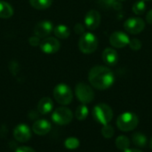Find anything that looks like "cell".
Wrapping results in <instances>:
<instances>
[{"mask_svg": "<svg viewBox=\"0 0 152 152\" xmlns=\"http://www.w3.org/2000/svg\"><path fill=\"white\" fill-rule=\"evenodd\" d=\"M88 114H89L88 108L86 106V104H82L77 108L75 112V117L78 120H85L87 118Z\"/></svg>", "mask_w": 152, "mask_h": 152, "instance_id": "obj_23", "label": "cell"}, {"mask_svg": "<svg viewBox=\"0 0 152 152\" xmlns=\"http://www.w3.org/2000/svg\"><path fill=\"white\" fill-rule=\"evenodd\" d=\"M74 30L78 35H83L85 33V27L81 23H77L74 27Z\"/></svg>", "mask_w": 152, "mask_h": 152, "instance_id": "obj_29", "label": "cell"}, {"mask_svg": "<svg viewBox=\"0 0 152 152\" xmlns=\"http://www.w3.org/2000/svg\"><path fill=\"white\" fill-rule=\"evenodd\" d=\"M51 130V124L45 119H38L32 126V131L37 135H45Z\"/></svg>", "mask_w": 152, "mask_h": 152, "instance_id": "obj_14", "label": "cell"}, {"mask_svg": "<svg viewBox=\"0 0 152 152\" xmlns=\"http://www.w3.org/2000/svg\"><path fill=\"white\" fill-rule=\"evenodd\" d=\"M39 46L43 53L47 54H52L57 53L60 50L61 44L56 37H47L41 41Z\"/></svg>", "mask_w": 152, "mask_h": 152, "instance_id": "obj_9", "label": "cell"}, {"mask_svg": "<svg viewBox=\"0 0 152 152\" xmlns=\"http://www.w3.org/2000/svg\"><path fill=\"white\" fill-rule=\"evenodd\" d=\"M151 148L152 149V138H151Z\"/></svg>", "mask_w": 152, "mask_h": 152, "instance_id": "obj_33", "label": "cell"}, {"mask_svg": "<svg viewBox=\"0 0 152 152\" xmlns=\"http://www.w3.org/2000/svg\"><path fill=\"white\" fill-rule=\"evenodd\" d=\"M139 124L138 117L133 112H125L117 118V126L122 132H130L134 130Z\"/></svg>", "mask_w": 152, "mask_h": 152, "instance_id": "obj_2", "label": "cell"}, {"mask_svg": "<svg viewBox=\"0 0 152 152\" xmlns=\"http://www.w3.org/2000/svg\"><path fill=\"white\" fill-rule=\"evenodd\" d=\"M102 61L109 66H115L118 61V52L113 48H106L102 52Z\"/></svg>", "mask_w": 152, "mask_h": 152, "instance_id": "obj_15", "label": "cell"}, {"mask_svg": "<svg viewBox=\"0 0 152 152\" xmlns=\"http://www.w3.org/2000/svg\"><path fill=\"white\" fill-rule=\"evenodd\" d=\"M124 152H142V151L138 150V149H127L126 151H124Z\"/></svg>", "mask_w": 152, "mask_h": 152, "instance_id": "obj_32", "label": "cell"}, {"mask_svg": "<svg viewBox=\"0 0 152 152\" xmlns=\"http://www.w3.org/2000/svg\"><path fill=\"white\" fill-rule=\"evenodd\" d=\"M98 47V39L91 32H86L81 35L78 41V48L79 50L86 54L93 53L96 51Z\"/></svg>", "mask_w": 152, "mask_h": 152, "instance_id": "obj_4", "label": "cell"}, {"mask_svg": "<svg viewBox=\"0 0 152 152\" xmlns=\"http://www.w3.org/2000/svg\"><path fill=\"white\" fill-rule=\"evenodd\" d=\"M118 1H119V2H122V1H125V0H118Z\"/></svg>", "mask_w": 152, "mask_h": 152, "instance_id": "obj_34", "label": "cell"}, {"mask_svg": "<svg viewBox=\"0 0 152 152\" xmlns=\"http://www.w3.org/2000/svg\"><path fill=\"white\" fill-rule=\"evenodd\" d=\"M13 15V9L12 5L4 1L0 0V18L9 19Z\"/></svg>", "mask_w": 152, "mask_h": 152, "instance_id": "obj_18", "label": "cell"}, {"mask_svg": "<svg viewBox=\"0 0 152 152\" xmlns=\"http://www.w3.org/2000/svg\"><path fill=\"white\" fill-rule=\"evenodd\" d=\"M53 109V102L51 98L49 97H44L42 98L37 104V110L39 113L45 115L50 113Z\"/></svg>", "mask_w": 152, "mask_h": 152, "instance_id": "obj_16", "label": "cell"}, {"mask_svg": "<svg viewBox=\"0 0 152 152\" xmlns=\"http://www.w3.org/2000/svg\"><path fill=\"white\" fill-rule=\"evenodd\" d=\"M114 133H115L114 128L110 125H109V124L103 125V126L102 128V134L104 138H106V139L112 138L114 135Z\"/></svg>", "mask_w": 152, "mask_h": 152, "instance_id": "obj_26", "label": "cell"}, {"mask_svg": "<svg viewBox=\"0 0 152 152\" xmlns=\"http://www.w3.org/2000/svg\"><path fill=\"white\" fill-rule=\"evenodd\" d=\"M130 38L122 31H115L110 37V43L115 48H123L129 45Z\"/></svg>", "mask_w": 152, "mask_h": 152, "instance_id": "obj_11", "label": "cell"}, {"mask_svg": "<svg viewBox=\"0 0 152 152\" xmlns=\"http://www.w3.org/2000/svg\"><path fill=\"white\" fill-rule=\"evenodd\" d=\"M124 28L126 32L136 35L145 28V21L139 17H132L124 22Z\"/></svg>", "mask_w": 152, "mask_h": 152, "instance_id": "obj_8", "label": "cell"}, {"mask_svg": "<svg viewBox=\"0 0 152 152\" xmlns=\"http://www.w3.org/2000/svg\"><path fill=\"white\" fill-rule=\"evenodd\" d=\"M29 4L35 9L45 10L52 5L53 0H29Z\"/></svg>", "mask_w": 152, "mask_h": 152, "instance_id": "obj_21", "label": "cell"}, {"mask_svg": "<svg viewBox=\"0 0 152 152\" xmlns=\"http://www.w3.org/2000/svg\"><path fill=\"white\" fill-rule=\"evenodd\" d=\"M53 97L59 104L68 105L72 102L73 93L68 85L59 84L53 89Z\"/></svg>", "mask_w": 152, "mask_h": 152, "instance_id": "obj_5", "label": "cell"}, {"mask_svg": "<svg viewBox=\"0 0 152 152\" xmlns=\"http://www.w3.org/2000/svg\"><path fill=\"white\" fill-rule=\"evenodd\" d=\"M72 118H73L72 111L66 107H60L56 109L52 115L53 121L60 126H66L69 124L72 121Z\"/></svg>", "mask_w": 152, "mask_h": 152, "instance_id": "obj_7", "label": "cell"}, {"mask_svg": "<svg viewBox=\"0 0 152 152\" xmlns=\"http://www.w3.org/2000/svg\"><path fill=\"white\" fill-rule=\"evenodd\" d=\"M30 128L25 124H20L13 130V137L20 142H26L31 139Z\"/></svg>", "mask_w": 152, "mask_h": 152, "instance_id": "obj_12", "label": "cell"}, {"mask_svg": "<svg viewBox=\"0 0 152 152\" xmlns=\"http://www.w3.org/2000/svg\"><path fill=\"white\" fill-rule=\"evenodd\" d=\"M53 34L57 38L60 39H66L69 37L70 35V30L69 28L63 24H60L57 25L54 28H53Z\"/></svg>", "mask_w": 152, "mask_h": 152, "instance_id": "obj_19", "label": "cell"}, {"mask_svg": "<svg viewBox=\"0 0 152 152\" xmlns=\"http://www.w3.org/2000/svg\"><path fill=\"white\" fill-rule=\"evenodd\" d=\"M101 23V14L96 10H90L85 17L86 27L90 30L96 29Z\"/></svg>", "mask_w": 152, "mask_h": 152, "instance_id": "obj_13", "label": "cell"}, {"mask_svg": "<svg viewBox=\"0 0 152 152\" xmlns=\"http://www.w3.org/2000/svg\"><path fill=\"white\" fill-rule=\"evenodd\" d=\"M146 21L149 24H152V9L148 12V13L146 14Z\"/></svg>", "mask_w": 152, "mask_h": 152, "instance_id": "obj_31", "label": "cell"}, {"mask_svg": "<svg viewBox=\"0 0 152 152\" xmlns=\"http://www.w3.org/2000/svg\"><path fill=\"white\" fill-rule=\"evenodd\" d=\"M79 144H80V142H79L78 139L76 137H69L64 142L65 147L69 150H76L78 148Z\"/></svg>", "mask_w": 152, "mask_h": 152, "instance_id": "obj_25", "label": "cell"}, {"mask_svg": "<svg viewBox=\"0 0 152 152\" xmlns=\"http://www.w3.org/2000/svg\"><path fill=\"white\" fill-rule=\"evenodd\" d=\"M15 152H36L35 150H33L32 148L30 147H27V146H21V147H19L16 151Z\"/></svg>", "mask_w": 152, "mask_h": 152, "instance_id": "obj_30", "label": "cell"}, {"mask_svg": "<svg viewBox=\"0 0 152 152\" xmlns=\"http://www.w3.org/2000/svg\"><path fill=\"white\" fill-rule=\"evenodd\" d=\"M130 48L134 51H139L141 50L142 48V42L140 39L138 38H132L130 39V42H129V45Z\"/></svg>", "mask_w": 152, "mask_h": 152, "instance_id": "obj_27", "label": "cell"}, {"mask_svg": "<svg viewBox=\"0 0 152 152\" xmlns=\"http://www.w3.org/2000/svg\"><path fill=\"white\" fill-rule=\"evenodd\" d=\"M75 94L77 100L83 104L90 103L94 99V92L93 88L86 83L80 82L75 87Z\"/></svg>", "mask_w": 152, "mask_h": 152, "instance_id": "obj_6", "label": "cell"}, {"mask_svg": "<svg viewBox=\"0 0 152 152\" xmlns=\"http://www.w3.org/2000/svg\"><path fill=\"white\" fill-rule=\"evenodd\" d=\"M98 5L103 10H116L119 11L122 9L121 2L118 0H97Z\"/></svg>", "mask_w": 152, "mask_h": 152, "instance_id": "obj_17", "label": "cell"}, {"mask_svg": "<svg viewBox=\"0 0 152 152\" xmlns=\"http://www.w3.org/2000/svg\"><path fill=\"white\" fill-rule=\"evenodd\" d=\"M40 43H41V38L36 35L31 36L28 38V44L32 46H38V45H40Z\"/></svg>", "mask_w": 152, "mask_h": 152, "instance_id": "obj_28", "label": "cell"}, {"mask_svg": "<svg viewBox=\"0 0 152 152\" xmlns=\"http://www.w3.org/2000/svg\"><path fill=\"white\" fill-rule=\"evenodd\" d=\"M53 24L47 20H40L38 21L34 28V34L40 38H45L51 35V33L53 31Z\"/></svg>", "mask_w": 152, "mask_h": 152, "instance_id": "obj_10", "label": "cell"}, {"mask_svg": "<svg viewBox=\"0 0 152 152\" xmlns=\"http://www.w3.org/2000/svg\"><path fill=\"white\" fill-rule=\"evenodd\" d=\"M93 117L98 123L102 125H107L112 120L113 111L108 104L99 103L94 107Z\"/></svg>", "mask_w": 152, "mask_h": 152, "instance_id": "obj_3", "label": "cell"}, {"mask_svg": "<svg viewBox=\"0 0 152 152\" xmlns=\"http://www.w3.org/2000/svg\"><path fill=\"white\" fill-rule=\"evenodd\" d=\"M133 12L134 14L136 15H142L145 11H146V4H145V1L143 0H139V1H136L134 5H133V8H132Z\"/></svg>", "mask_w": 152, "mask_h": 152, "instance_id": "obj_24", "label": "cell"}, {"mask_svg": "<svg viewBox=\"0 0 152 152\" xmlns=\"http://www.w3.org/2000/svg\"><path fill=\"white\" fill-rule=\"evenodd\" d=\"M133 143L138 148H144L147 145V137L142 133H134L132 135Z\"/></svg>", "mask_w": 152, "mask_h": 152, "instance_id": "obj_20", "label": "cell"}, {"mask_svg": "<svg viewBox=\"0 0 152 152\" xmlns=\"http://www.w3.org/2000/svg\"><path fill=\"white\" fill-rule=\"evenodd\" d=\"M115 143H116V147H117L118 150L124 151L129 149V146H130V140H129L128 137H126V136L120 135V136H118V137L116 139Z\"/></svg>", "mask_w": 152, "mask_h": 152, "instance_id": "obj_22", "label": "cell"}, {"mask_svg": "<svg viewBox=\"0 0 152 152\" xmlns=\"http://www.w3.org/2000/svg\"><path fill=\"white\" fill-rule=\"evenodd\" d=\"M88 80L93 87L98 90H106L114 84L115 77L112 70L109 68L95 66L89 71Z\"/></svg>", "mask_w": 152, "mask_h": 152, "instance_id": "obj_1", "label": "cell"}, {"mask_svg": "<svg viewBox=\"0 0 152 152\" xmlns=\"http://www.w3.org/2000/svg\"><path fill=\"white\" fill-rule=\"evenodd\" d=\"M143 1H151V0H143Z\"/></svg>", "mask_w": 152, "mask_h": 152, "instance_id": "obj_35", "label": "cell"}]
</instances>
